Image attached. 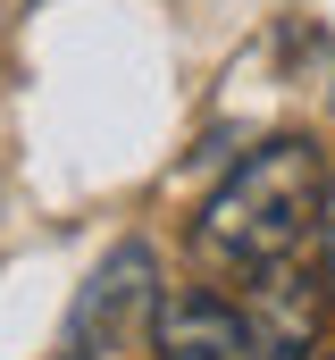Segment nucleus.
<instances>
[{
  "instance_id": "nucleus-1",
  "label": "nucleus",
  "mask_w": 335,
  "mask_h": 360,
  "mask_svg": "<svg viewBox=\"0 0 335 360\" xmlns=\"http://www.w3.org/2000/svg\"><path fill=\"white\" fill-rule=\"evenodd\" d=\"M327 210V160L310 134H277L260 143L235 176L218 184L193 218V252L201 269H227V276H260V269H285L302 252V235L319 226Z\"/></svg>"
},
{
  "instance_id": "nucleus-4",
  "label": "nucleus",
  "mask_w": 335,
  "mask_h": 360,
  "mask_svg": "<svg viewBox=\"0 0 335 360\" xmlns=\"http://www.w3.org/2000/svg\"><path fill=\"white\" fill-rule=\"evenodd\" d=\"M251 344H260V360H302L310 352V335H319V302H310V285L285 269H260L251 276Z\"/></svg>"
},
{
  "instance_id": "nucleus-2",
  "label": "nucleus",
  "mask_w": 335,
  "mask_h": 360,
  "mask_svg": "<svg viewBox=\"0 0 335 360\" xmlns=\"http://www.w3.org/2000/svg\"><path fill=\"white\" fill-rule=\"evenodd\" d=\"M134 310H160V293H151V252H143V243H126V252H109V269H92V285L76 293L68 335L101 360V352H118V344H126Z\"/></svg>"
},
{
  "instance_id": "nucleus-5",
  "label": "nucleus",
  "mask_w": 335,
  "mask_h": 360,
  "mask_svg": "<svg viewBox=\"0 0 335 360\" xmlns=\"http://www.w3.org/2000/svg\"><path fill=\"white\" fill-rule=\"evenodd\" d=\"M319 260H327V285H335V193H327V210H319Z\"/></svg>"
},
{
  "instance_id": "nucleus-3",
  "label": "nucleus",
  "mask_w": 335,
  "mask_h": 360,
  "mask_svg": "<svg viewBox=\"0 0 335 360\" xmlns=\"http://www.w3.org/2000/svg\"><path fill=\"white\" fill-rule=\"evenodd\" d=\"M151 352L160 360H260L251 319L218 293H176L151 310Z\"/></svg>"
},
{
  "instance_id": "nucleus-6",
  "label": "nucleus",
  "mask_w": 335,
  "mask_h": 360,
  "mask_svg": "<svg viewBox=\"0 0 335 360\" xmlns=\"http://www.w3.org/2000/svg\"><path fill=\"white\" fill-rule=\"evenodd\" d=\"M59 360H92V352H84V344H76V352H59Z\"/></svg>"
}]
</instances>
